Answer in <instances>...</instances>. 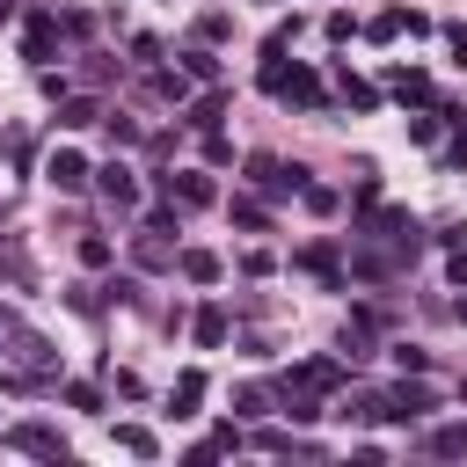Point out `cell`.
I'll return each mask as SVG.
<instances>
[{"label":"cell","instance_id":"obj_2","mask_svg":"<svg viewBox=\"0 0 467 467\" xmlns=\"http://www.w3.org/2000/svg\"><path fill=\"white\" fill-rule=\"evenodd\" d=\"M44 175H51V190H80V182H88V161H80V153H51Z\"/></svg>","mask_w":467,"mask_h":467},{"label":"cell","instance_id":"obj_17","mask_svg":"<svg viewBox=\"0 0 467 467\" xmlns=\"http://www.w3.org/2000/svg\"><path fill=\"white\" fill-rule=\"evenodd\" d=\"M460 394H467V379H460Z\"/></svg>","mask_w":467,"mask_h":467},{"label":"cell","instance_id":"obj_9","mask_svg":"<svg viewBox=\"0 0 467 467\" xmlns=\"http://www.w3.org/2000/svg\"><path fill=\"white\" fill-rule=\"evenodd\" d=\"M182 270H190L197 285H212V277H219V255H204V248H190V255H182Z\"/></svg>","mask_w":467,"mask_h":467},{"label":"cell","instance_id":"obj_11","mask_svg":"<svg viewBox=\"0 0 467 467\" xmlns=\"http://www.w3.org/2000/svg\"><path fill=\"white\" fill-rule=\"evenodd\" d=\"M95 117H102L95 102H66V109H58V124H66V131H80V124H95Z\"/></svg>","mask_w":467,"mask_h":467},{"label":"cell","instance_id":"obj_1","mask_svg":"<svg viewBox=\"0 0 467 467\" xmlns=\"http://www.w3.org/2000/svg\"><path fill=\"white\" fill-rule=\"evenodd\" d=\"M7 445L44 452V460H66V438H58V431H44V423H15V431H7Z\"/></svg>","mask_w":467,"mask_h":467},{"label":"cell","instance_id":"obj_12","mask_svg":"<svg viewBox=\"0 0 467 467\" xmlns=\"http://www.w3.org/2000/svg\"><path fill=\"white\" fill-rule=\"evenodd\" d=\"M219 336H226V314L204 306V314H197V343H219Z\"/></svg>","mask_w":467,"mask_h":467},{"label":"cell","instance_id":"obj_8","mask_svg":"<svg viewBox=\"0 0 467 467\" xmlns=\"http://www.w3.org/2000/svg\"><path fill=\"white\" fill-rule=\"evenodd\" d=\"M0 277L29 285V255H22V241H0Z\"/></svg>","mask_w":467,"mask_h":467},{"label":"cell","instance_id":"obj_6","mask_svg":"<svg viewBox=\"0 0 467 467\" xmlns=\"http://www.w3.org/2000/svg\"><path fill=\"white\" fill-rule=\"evenodd\" d=\"M168 190H175L182 204H212V182H204V175H168Z\"/></svg>","mask_w":467,"mask_h":467},{"label":"cell","instance_id":"obj_15","mask_svg":"<svg viewBox=\"0 0 467 467\" xmlns=\"http://www.w3.org/2000/svg\"><path fill=\"white\" fill-rule=\"evenodd\" d=\"M7 336H15V314H0V343H7Z\"/></svg>","mask_w":467,"mask_h":467},{"label":"cell","instance_id":"obj_3","mask_svg":"<svg viewBox=\"0 0 467 467\" xmlns=\"http://www.w3.org/2000/svg\"><path fill=\"white\" fill-rule=\"evenodd\" d=\"M102 197H109L117 212H131V204H139V182H131V168H102Z\"/></svg>","mask_w":467,"mask_h":467},{"label":"cell","instance_id":"obj_5","mask_svg":"<svg viewBox=\"0 0 467 467\" xmlns=\"http://www.w3.org/2000/svg\"><path fill=\"white\" fill-rule=\"evenodd\" d=\"M423 445H431L438 460H460V452H467V423H445V431H431Z\"/></svg>","mask_w":467,"mask_h":467},{"label":"cell","instance_id":"obj_16","mask_svg":"<svg viewBox=\"0 0 467 467\" xmlns=\"http://www.w3.org/2000/svg\"><path fill=\"white\" fill-rule=\"evenodd\" d=\"M7 15H15V0H0V22H7Z\"/></svg>","mask_w":467,"mask_h":467},{"label":"cell","instance_id":"obj_13","mask_svg":"<svg viewBox=\"0 0 467 467\" xmlns=\"http://www.w3.org/2000/svg\"><path fill=\"white\" fill-rule=\"evenodd\" d=\"M117 445H124V452H153V431H139V423H117Z\"/></svg>","mask_w":467,"mask_h":467},{"label":"cell","instance_id":"obj_4","mask_svg":"<svg viewBox=\"0 0 467 467\" xmlns=\"http://www.w3.org/2000/svg\"><path fill=\"white\" fill-rule=\"evenodd\" d=\"M197 394H204V379H197V372H182V379H175V394H168V416H197Z\"/></svg>","mask_w":467,"mask_h":467},{"label":"cell","instance_id":"obj_14","mask_svg":"<svg viewBox=\"0 0 467 467\" xmlns=\"http://www.w3.org/2000/svg\"><path fill=\"white\" fill-rule=\"evenodd\" d=\"M219 109H226V95H204V102L190 109V124H219Z\"/></svg>","mask_w":467,"mask_h":467},{"label":"cell","instance_id":"obj_10","mask_svg":"<svg viewBox=\"0 0 467 467\" xmlns=\"http://www.w3.org/2000/svg\"><path fill=\"white\" fill-rule=\"evenodd\" d=\"M182 73H190V80H212L219 58H212V51H182Z\"/></svg>","mask_w":467,"mask_h":467},{"label":"cell","instance_id":"obj_7","mask_svg":"<svg viewBox=\"0 0 467 467\" xmlns=\"http://www.w3.org/2000/svg\"><path fill=\"white\" fill-rule=\"evenodd\" d=\"M299 270H321V277L336 285V248H328V241H314V248H299Z\"/></svg>","mask_w":467,"mask_h":467}]
</instances>
